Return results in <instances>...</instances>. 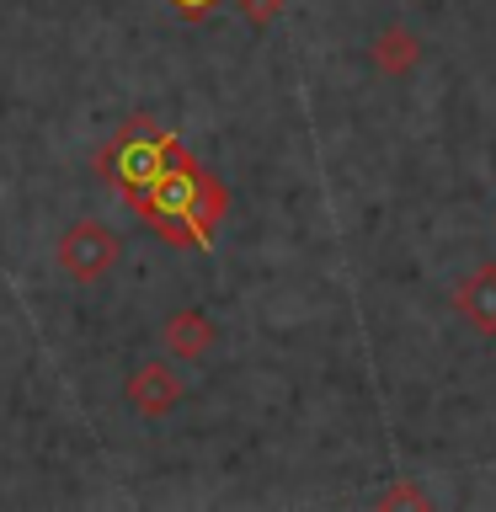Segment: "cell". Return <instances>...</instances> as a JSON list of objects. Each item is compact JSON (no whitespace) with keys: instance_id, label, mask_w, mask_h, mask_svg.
<instances>
[{"instance_id":"6da1fadb","label":"cell","mask_w":496,"mask_h":512,"mask_svg":"<svg viewBox=\"0 0 496 512\" xmlns=\"http://www.w3.org/2000/svg\"><path fill=\"white\" fill-rule=\"evenodd\" d=\"M224 203H230V198H224V182H219V176H208L198 160L182 150L166 171H160V182L150 192H139L128 208H134V214L150 224L166 246H198V251H208V246H214V235H219Z\"/></svg>"},{"instance_id":"7a4b0ae2","label":"cell","mask_w":496,"mask_h":512,"mask_svg":"<svg viewBox=\"0 0 496 512\" xmlns=\"http://www.w3.org/2000/svg\"><path fill=\"white\" fill-rule=\"evenodd\" d=\"M182 150H187V144L176 139L171 128H160L155 118H128L118 134L102 144V155H96V176H102L107 187H118L123 198L134 203L139 192H150L160 182V171H166Z\"/></svg>"},{"instance_id":"3957f363","label":"cell","mask_w":496,"mask_h":512,"mask_svg":"<svg viewBox=\"0 0 496 512\" xmlns=\"http://www.w3.org/2000/svg\"><path fill=\"white\" fill-rule=\"evenodd\" d=\"M118 235L107 230V224H96V219H80L70 224V230L59 235V246H54V262L64 278H75V283H96V278H107L112 267H118Z\"/></svg>"},{"instance_id":"277c9868","label":"cell","mask_w":496,"mask_h":512,"mask_svg":"<svg viewBox=\"0 0 496 512\" xmlns=\"http://www.w3.org/2000/svg\"><path fill=\"white\" fill-rule=\"evenodd\" d=\"M128 406H134L139 416H166L176 400L187 395V384H182V374H176L171 363H144V368H134L128 374Z\"/></svg>"},{"instance_id":"5b68a950","label":"cell","mask_w":496,"mask_h":512,"mask_svg":"<svg viewBox=\"0 0 496 512\" xmlns=\"http://www.w3.org/2000/svg\"><path fill=\"white\" fill-rule=\"evenodd\" d=\"M454 310L470 320L480 336H496V262H480L470 278L454 288Z\"/></svg>"},{"instance_id":"8992f818","label":"cell","mask_w":496,"mask_h":512,"mask_svg":"<svg viewBox=\"0 0 496 512\" xmlns=\"http://www.w3.org/2000/svg\"><path fill=\"white\" fill-rule=\"evenodd\" d=\"M160 342L171 347V358L203 363V358H208V347H214V320H208L203 310H176L166 326H160Z\"/></svg>"},{"instance_id":"52a82bcc","label":"cell","mask_w":496,"mask_h":512,"mask_svg":"<svg viewBox=\"0 0 496 512\" xmlns=\"http://www.w3.org/2000/svg\"><path fill=\"white\" fill-rule=\"evenodd\" d=\"M374 64L384 75H400V70H411L416 64V38L406 27H384L379 38H374Z\"/></svg>"},{"instance_id":"ba28073f","label":"cell","mask_w":496,"mask_h":512,"mask_svg":"<svg viewBox=\"0 0 496 512\" xmlns=\"http://www.w3.org/2000/svg\"><path fill=\"white\" fill-rule=\"evenodd\" d=\"M235 6H240V16H246L251 27H267L272 16L283 11V0H235Z\"/></svg>"},{"instance_id":"9c48e42d","label":"cell","mask_w":496,"mask_h":512,"mask_svg":"<svg viewBox=\"0 0 496 512\" xmlns=\"http://www.w3.org/2000/svg\"><path fill=\"white\" fill-rule=\"evenodd\" d=\"M166 6H171L176 16H182V22H203V16L214 11L219 0H166Z\"/></svg>"},{"instance_id":"30bf717a","label":"cell","mask_w":496,"mask_h":512,"mask_svg":"<svg viewBox=\"0 0 496 512\" xmlns=\"http://www.w3.org/2000/svg\"><path fill=\"white\" fill-rule=\"evenodd\" d=\"M400 502H411V507H427V496H422V491H411V486H400V491H390V496H384V507H400Z\"/></svg>"}]
</instances>
